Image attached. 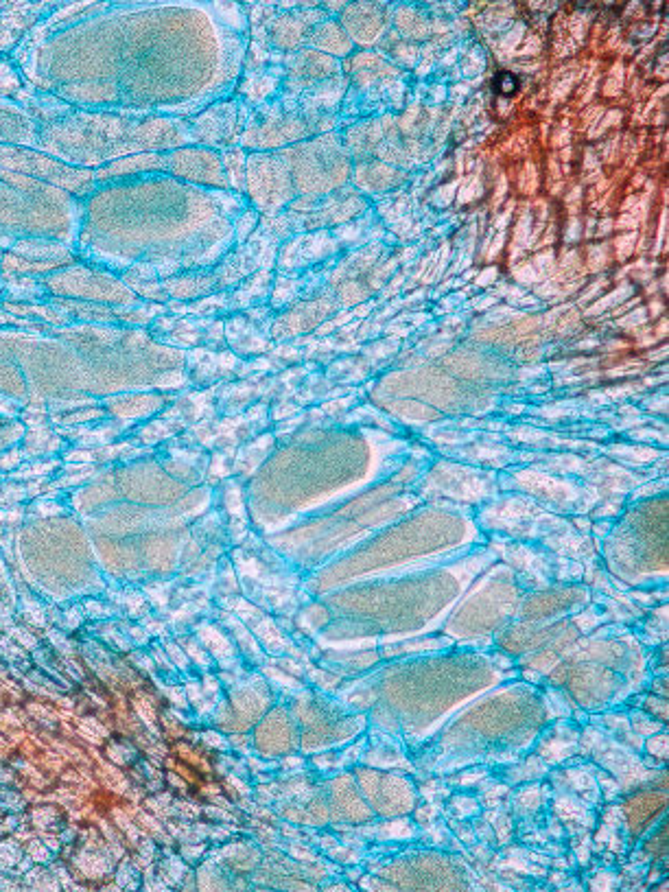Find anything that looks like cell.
<instances>
[{"mask_svg":"<svg viewBox=\"0 0 669 892\" xmlns=\"http://www.w3.org/2000/svg\"><path fill=\"white\" fill-rule=\"evenodd\" d=\"M497 90L501 97H512L519 92V81H516L514 75L510 73H499L497 75Z\"/></svg>","mask_w":669,"mask_h":892,"instance_id":"cell-1","label":"cell"}]
</instances>
